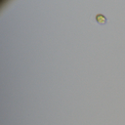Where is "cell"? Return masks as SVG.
<instances>
[{"label":"cell","mask_w":125,"mask_h":125,"mask_svg":"<svg viewBox=\"0 0 125 125\" xmlns=\"http://www.w3.org/2000/svg\"><path fill=\"white\" fill-rule=\"evenodd\" d=\"M97 19L99 20V21H100V22H102V20H103L104 21H105V19H104V17L103 15H101V14L97 15Z\"/></svg>","instance_id":"obj_1"}]
</instances>
